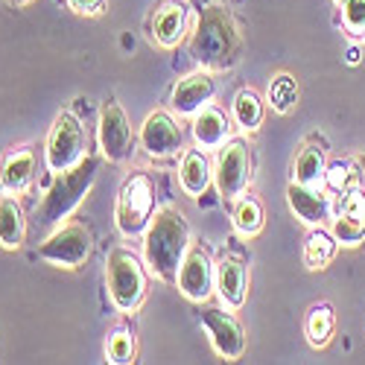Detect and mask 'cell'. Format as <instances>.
Here are the masks:
<instances>
[{
    "label": "cell",
    "mask_w": 365,
    "mask_h": 365,
    "mask_svg": "<svg viewBox=\"0 0 365 365\" xmlns=\"http://www.w3.org/2000/svg\"><path fill=\"white\" fill-rule=\"evenodd\" d=\"M68 6L79 15H97L103 12V0H68Z\"/></svg>",
    "instance_id": "obj_30"
},
{
    "label": "cell",
    "mask_w": 365,
    "mask_h": 365,
    "mask_svg": "<svg viewBox=\"0 0 365 365\" xmlns=\"http://www.w3.org/2000/svg\"><path fill=\"white\" fill-rule=\"evenodd\" d=\"M234 228L242 234V237H255L260 234L263 228V207L257 199H240L237 207H234Z\"/></svg>",
    "instance_id": "obj_26"
},
{
    "label": "cell",
    "mask_w": 365,
    "mask_h": 365,
    "mask_svg": "<svg viewBox=\"0 0 365 365\" xmlns=\"http://www.w3.org/2000/svg\"><path fill=\"white\" fill-rule=\"evenodd\" d=\"M152 214H155V181L146 173H135L123 181L114 207V222L123 237H138L146 231Z\"/></svg>",
    "instance_id": "obj_4"
},
{
    "label": "cell",
    "mask_w": 365,
    "mask_h": 365,
    "mask_svg": "<svg viewBox=\"0 0 365 365\" xmlns=\"http://www.w3.org/2000/svg\"><path fill=\"white\" fill-rule=\"evenodd\" d=\"M47 170L50 173H62L71 170L85 158V129L79 123V117L71 111H62L56 117V123L47 138Z\"/></svg>",
    "instance_id": "obj_6"
},
{
    "label": "cell",
    "mask_w": 365,
    "mask_h": 365,
    "mask_svg": "<svg viewBox=\"0 0 365 365\" xmlns=\"http://www.w3.org/2000/svg\"><path fill=\"white\" fill-rule=\"evenodd\" d=\"M97 173H100V161L94 155H85L71 170L56 173L53 185L47 187V193L36 210L38 225H56V222H62L71 210H76L79 202L85 199V193L94 187Z\"/></svg>",
    "instance_id": "obj_3"
},
{
    "label": "cell",
    "mask_w": 365,
    "mask_h": 365,
    "mask_svg": "<svg viewBox=\"0 0 365 365\" xmlns=\"http://www.w3.org/2000/svg\"><path fill=\"white\" fill-rule=\"evenodd\" d=\"M135 336L129 330H117L111 333V339H108V362H117V365H123V362H132L135 359Z\"/></svg>",
    "instance_id": "obj_28"
},
{
    "label": "cell",
    "mask_w": 365,
    "mask_h": 365,
    "mask_svg": "<svg viewBox=\"0 0 365 365\" xmlns=\"http://www.w3.org/2000/svg\"><path fill=\"white\" fill-rule=\"evenodd\" d=\"M214 94H217V85L207 73H190L185 79H178V85L173 88V108L181 117H193L214 100Z\"/></svg>",
    "instance_id": "obj_13"
},
{
    "label": "cell",
    "mask_w": 365,
    "mask_h": 365,
    "mask_svg": "<svg viewBox=\"0 0 365 365\" xmlns=\"http://www.w3.org/2000/svg\"><path fill=\"white\" fill-rule=\"evenodd\" d=\"M336 4H339V6H342V4H345V0H336Z\"/></svg>",
    "instance_id": "obj_33"
},
{
    "label": "cell",
    "mask_w": 365,
    "mask_h": 365,
    "mask_svg": "<svg viewBox=\"0 0 365 365\" xmlns=\"http://www.w3.org/2000/svg\"><path fill=\"white\" fill-rule=\"evenodd\" d=\"M187 33V12L175 0H167V4L158 6L155 18H152V36L161 47H175Z\"/></svg>",
    "instance_id": "obj_16"
},
{
    "label": "cell",
    "mask_w": 365,
    "mask_h": 365,
    "mask_svg": "<svg viewBox=\"0 0 365 365\" xmlns=\"http://www.w3.org/2000/svg\"><path fill=\"white\" fill-rule=\"evenodd\" d=\"M324 178V152L319 146H304L295 158V181L298 185H310L316 187Z\"/></svg>",
    "instance_id": "obj_23"
},
{
    "label": "cell",
    "mask_w": 365,
    "mask_h": 365,
    "mask_svg": "<svg viewBox=\"0 0 365 365\" xmlns=\"http://www.w3.org/2000/svg\"><path fill=\"white\" fill-rule=\"evenodd\" d=\"M333 324H336V319H333V310L327 307V304H319V307L310 310L307 316V339L313 348H324L333 336Z\"/></svg>",
    "instance_id": "obj_25"
},
{
    "label": "cell",
    "mask_w": 365,
    "mask_h": 365,
    "mask_svg": "<svg viewBox=\"0 0 365 365\" xmlns=\"http://www.w3.org/2000/svg\"><path fill=\"white\" fill-rule=\"evenodd\" d=\"M345 29L354 36H365V0H345L342 4Z\"/></svg>",
    "instance_id": "obj_29"
},
{
    "label": "cell",
    "mask_w": 365,
    "mask_h": 365,
    "mask_svg": "<svg viewBox=\"0 0 365 365\" xmlns=\"http://www.w3.org/2000/svg\"><path fill=\"white\" fill-rule=\"evenodd\" d=\"M100 146L108 161H126L132 155V126L123 106L108 100L100 108Z\"/></svg>",
    "instance_id": "obj_9"
},
{
    "label": "cell",
    "mask_w": 365,
    "mask_h": 365,
    "mask_svg": "<svg viewBox=\"0 0 365 365\" xmlns=\"http://www.w3.org/2000/svg\"><path fill=\"white\" fill-rule=\"evenodd\" d=\"M6 4H12V6H24V4H29V0H6Z\"/></svg>",
    "instance_id": "obj_32"
},
{
    "label": "cell",
    "mask_w": 365,
    "mask_h": 365,
    "mask_svg": "<svg viewBox=\"0 0 365 365\" xmlns=\"http://www.w3.org/2000/svg\"><path fill=\"white\" fill-rule=\"evenodd\" d=\"M228 132H231L228 117L220 108L205 106L202 111L193 114V138H196V143L202 149H220V146H225Z\"/></svg>",
    "instance_id": "obj_17"
},
{
    "label": "cell",
    "mask_w": 365,
    "mask_h": 365,
    "mask_svg": "<svg viewBox=\"0 0 365 365\" xmlns=\"http://www.w3.org/2000/svg\"><path fill=\"white\" fill-rule=\"evenodd\" d=\"M91 252H94V240H91V231L85 225H79V222L53 231L38 246V257L41 260H47L53 266H62V269L85 266Z\"/></svg>",
    "instance_id": "obj_7"
},
{
    "label": "cell",
    "mask_w": 365,
    "mask_h": 365,
    "mask_svg": "<svg viewBox=\"0 0 365 365\" xmlns=\"http://www.w3.org/2000/svg\"><path fill=\"white\" fill-rule=\"evenodd\" d=\"M214 263H210V255L202 249V246H190L185 260H181V269H178V289L185 298L190 301H205L210 292H214Z\"/></svg>",
    "instance_id": "obj_10"
},
{
    "label": "cell",
    "mask_w": 365,
    "mask_h": 365,
    "mask_svg": "<svg viewBox=\"0 0 365 365\" xmlns=\"http://www.w3.org/2000/svg\"><path fill=\"white\" fill-rule=\"evenodd\" d=\"M333 237L348 242V246H356V242L365 237V199L359 193H351L342 205V217L333 225Z\"/></svg>",
    "instance_id": "obj_19"
},
{
    "label": "cell",
    "mask_w": 365,
    "mask_h": 365,
    "mask_svg": "<svg viewBox=\"0 0 365 365\" xmlns=\"http://www.w3.org/2000/svg\"><path fill=\"white\" fill-rule=\"evenodd\" d=\"M217 190L222 199H237L242 196V190H246L249 178H252V158H249V146L246 140H228L225 149L220 152L217 158Z\"/></svg>",
    "instance_id": "obj_8"
},
{
    "label": "cell",
    "mask_w": 365,
    "mask_h": 365,
    "mask_svg": "<svg viewBox=\"0 0 365 365\" xmlns=\"http://www.w3.org/2000/svg\"><path fill=\"white\" fill-rule=\"evenodd\" d=\"M333 257H336V237L316 228L307 242H304V266L307 269H324Z\"/></svg>",
    "instance_id": "obj_22"
},
{
    "label": "cell",
    "mask_w": 365,
    "mask_h": 365,
    "mask_svg": "<svg viewBox=\"0 0 365 365\" xmlns=\"http://www.w3.org/2000/svg\"><path fill=\"white\" fill-rule=\"evenodd\" d=\"M234 120H237V126H242L246 132L260 129L263 103H260V97L255 94V91H240V94L234 97Z\"/></svg>",
    "instance_id": "obj_24"
},
{
    "label": "cell",
    "mask_w": 365,
    "mask_h": 365,
    "mask_svg": "<svg viewBox=\"0 0 365 365\" xmlns=\"http://www.w3.org/2000/svg\"><path fill=\"white\" fill-rule=\"evenodd\" d=\"M298 103V85L289 73H278L269 82V106L278 114H287L292 106Z\"/></svg>",
    "instance_id": "obj_27"
},
{
    "label": "cell",
    "mask_w": 365,
    "mask_h": 365,
    "mask_svg": "<svg viewBox=\"0 0 365 365\" xmlns=\"http://www.w3.org/2000/svg\"><path fill=\"white\" fill-rule=\"evenodd\" d=\"M106 281H108V295L117 310L132 313L140 307V301L146 295V272L135 252H129V249L108 252Z\"/></svg>",
    "instance_id": "obj_5"
},
{
    "label": "cell",
    "mask_w": 365,
    "mask_h": 365,
    "mask_svg": "<svg viewBox=\"0 0 365 365\" xmlns=\"http://www.w3.org/2000/svg\"><path fill=\"white\" fill-rule=\"evenodd\" d=\"M202 319V327L207 330V336H210V345H214V351L225 359H240L242 351H246V333H242L240 322L222 310H214V307H207L199 313Z\"/></svg>",
    "instance_id": "obj_11"
},
{
    "label": "cell",
    "mask_w": 365,
    "mask_h": 365,
    "mask_svg": "<svg viewBox=\"0 0 365 365\" xmlns=\"http://www.w3.org/2000/svg\"><path fill=\"white\" fill-rule=\"evenodd\" d=\"M359 62V50L354 47V50H348V65H356Z\"/></svg>",
    "instance_id": "obj_31"
},
{
    "label": "cell",
    "mask_w": 365,
    "mask_h": 365,
    "mask_svg": "<svg viewBox=\"0 0 365 365\" xmlns=\"http://www.w3.org/2000/svg\"><path fill=\"white\" fill-rule=\"evenodd\" d=\"M26 234V220H24V207L15 196H4L0 199V246L15 252L21 249Z\"/></svg>",
    "instance_id": "obj_20"
},
{
    "label": "cell",
    "mask_w": 365,
    "mask_h": 365,
    "mask_svg": "<svg viewBox=\"0 0 365 365\" xmlns=\"http://www.w3.org/2000/svg\"><path fill=\"white\" fill-rule=\"evenodd\" d=\"M181 129L167 111H152L140 126V146L152 158H167L181 149Z\"/></svg>",
    "instance_id": "obj_12"
},
{
    "label": "cell",
    "mask_w": 365,
    "mask_h": 365,
    "mask_svg": "<svg viewBox=\"0 0 365 365\" xmlns=\"http://www.w3.org/2000/svg\"><path fill=\"white\" fill-rule=\"evenodd\" d=\"M33 175H36V155L29 149H21L6 155L4 167H0V185H4L6 193H24L33 185Z\"/></svg>",
    "instance_id": "obj_18"
},
{
    "label": "cell",
    "mask_w": 365,
    "mask_h": 365,
    "mask_svg": "<svg viewBox=\"0 0 365 365\" xmlns=\"http://www.w3.org/2000/svg\"><path fill=\"white\" fill-rule=\"evenodd\" d=\"M287 202L292 207V214L307 225L322 228L330 220V199L322 190L310 187V185H298V181H292V185L287 187Z\"/></svg>",
    "instance_id": "obj_14"
},
{
    "label": "cell",
    "mask_w": 365,
    "mask_h": 365,
    "mask_svg": "<svg viewBox=\"0 0 365 365\" xmlns=\"http://www.w3.org/2000/svg\"><path fill=\"white\" fill-rule=\"evenodd\" d=\"M190 56L196 65L207 71H231L240 62L242 36L234 15L225 6L210 4L199 12L196 29L190 36Z\"/></svg>",
    "instance_id": "obj_1"
},
{
    "label": "cell",
    "mask_w": 365,
    "mask_h": 365,
    "mask_svg": "<svg viewBox=\"0 0 365 365\" xmlns=\"http://www.w3.org/2000/svg\"><path fill=\"white\" fill-rule=\"evenodd\" d=\"M178 175H181V187H185L187 196H202L207 190L210 175L214 173H210V164L205 158V152L190 149V152H185V158H181Z\"/></svg>",
    "instance_id": "obj_21"
},
{
    "label": "cell",
    "mask_w": 365,
    "mask_h": 365,
    "mask_svg": "<svg viewBox=\"0 0 365 365\" xmlns=\"http://www.w3.org/2000/svg\"><path fill=\"white\" fill-rule=\"evenodd\" d=\"M217 292L228 310H240L246 304V266L237 257H222L217 266Z\"/></svg>",
    "instance_id": "obj_15"
},
{
    "label": "cell",
    "mask_w": 365,
    "mask_h": 365,
    "mask_svg": "<svg viewBox=\"0 0 365 365\" xmlns=\"http://www.w3.org/2000/svg\"><path fill=\"white\" fill-rule=\"evenodd\" d=\"M187 249H190V225L185 214L170 205L158 207L143 231V257L146 266L152 269V275L161 281H175Z\"/></svg>",
    "instance_id": "obj_2"
}]
</instances>
